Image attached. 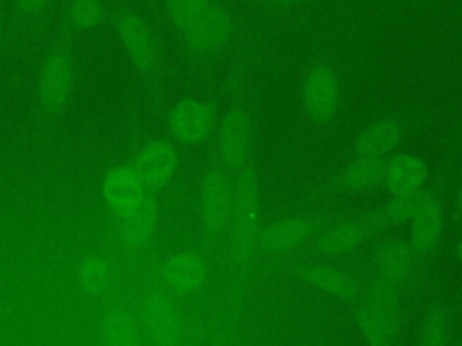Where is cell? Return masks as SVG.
I'll use <instances>...</instances> for the list:
<instances>
[{"instance_id":"12","label":"cell","mask_w":462,"mask_h":346,"mask_svg":"<svg viewBox=\"0 0 462 346\" xmlns=\"http://www.w3.org/2000/svg\"><path fill=\"white\" fill-rule=\"evenodd\" d=\"M119 238L130 249L148 243L157 223V207L152 196L141 195L130 207L119 213Z\"/></svg>"},{"instance_id":"19","label":"cell","mask_w":462,"mask_h":346,"mask_svg":"<svg viewBox=\"0 0 462 346\" xmlns=\"http://www.w3.org/2000/svg\"><path fill=\"white\" fill-rule=\"evenodd\" d=\"M105 198L116 211H125L143 195V184L134 169L116 168L105 178Z\"/></svg>"},{"instance_id":"21","label":"cell","mask_w":462,"mask_h":346,"mask_svg":"<svg viewBox=\"0 0 462 346\" xmlns=\"http://www.w3.org/2000/svg\"><path fill=\"white\" fill-rule=\"evenodd\" d=\"M386 162L383 157L357 155L343 171L341 182L352 191H368L383 184Z\"/></svg>"},{"instance_id":"6","label":"cell","mask_w":462,"mask_h":346,"mask_svg":"<svg viewBox=\"0 0 462 346\" xmlns=\"http://www.w3.org/2000/svg\"><path fill=\"white\" fill-rule=\"evenodd\" d=\"M247 114L240 106L226 112L218 128V153L229 169H242L249 157L251 132Z\"/></svg>"},{"instance_id":"11","label":"cell","mask_w":462,"mask_h":346,"mask_svg":"<svg viewBox=\"0 0 462 346\" xmlns=\"http://www.w3.org/2000/svg\"><path fill=\"white\" fill-rule=\"evenodd\" d=\"M294 274L318 292L341 301H354L361 292L359 283L348 272L330 265H301L294 270Z\"/></svg>"},{"instance_id":"13","label":"cell","mask_w":462,"mask_h":346,"mask_svg":"<svg viewBox=\"0 0 462 346\" xmlns=\"http://www.w3.org/2000/svg\"><path fill=\"white\" fill-rule=\"evenodd\" d=\"M316 222L307 216H289L269 223L260 232V243L273 252L292 250L303 245L316 231Z\"/></svg>"},{"instance_id":"33","label":"cell","mask_w":462,"mask_h":346,"mask_svg":"<svg viewBox=\"0 0 462 346\" xmlns=\"http://www.w3.org/2000/svg\"><path fill=\"white\" fill-rule=\"evenodd\" d=\"M455 254H457V260L462 263V240L458 241V245H457V250H455Z\"/></svg>"},{"instance_id":"31","label":"cell","mask_w":462,"mask_h":346,"mask_svg":"<svg viewBox=\"0 0 462 346\" xmlns=\"http://www.w3.org/2000/svg\"><path fill=\"white\" fill-rule=\"evenodd\" d=\"M269 5H276V7H287V5H294V4H301L305 0H263Z\"/></svg>"},{"instance_id":"27","label":"cell","mask_w":462,"mask_h":346,"mask_svg":"<svg viewBox=\"0 0 462 346\" xmlns=\"http://www.w3.org/2000/svg\"><path fill=\"white\" fill-rule=\"evenodd\" d=\"M105 18L101 0H69L67 22L76 29H94Z\"/></svg>"},{"instance_id":"32","label":"cell","mask_w":462,"mask_h":346,"mask_svg":"<svg viewBox=\"0 0 462 346\" xmlns=\"http://www.w3.org/2000/svg\"><path fill=\"white\" fill-rule=\"evenodd\" d=\"M455 209L457 213L462 216V182L458 186V191H457V198H455Z\"/></svg>"},{"instance_id":"28","label":"cell","mask_w":462,"mask_h":346,"mask_svg":"<svg viewBox=\"0 0 462 346\" xmlns=\"http://www.w3.org/2000/svg\"><path fill=\"white\" fill-rule=\"evenodd\" d=\"M211 0H164L170 20L179 31H184L208 5Z\"/></svg>"},{"instance_id":"17","label":"cell","mask_w":462,"mask_h":346,"mask_svg":"<svg viewBox=\"0 0 462 346\" xmlns=\"http://www.w3.org/2000/svg\"><path fill=\"white\" fill-rule=\"evenodd\" d=\"M401 139H402L401 124L392 119H381L365 126L357 133L354 141V151L356 155L383 157L388 151L395 150Z\"/></svg>"},{"instance_id":"8","label":"cell","mask_w":462,"mask_h":346,"mask_svg":"<svg viewBox=\"0 0 462 346\" xmlns=\"http://www.w3.org/2000/svg\"><path fill=\"white\" fill-rule=\"evenodd\" d=\"M173 137L182 144H199L213 130L215 112L197 99H184L173 106L168 119Z\"/></svg>"},{"instance_id":"26","label":"cell","mask_w":462,"mask_h":346,"mask_svg":"<svg viewBox=\"0 0 462 346\" xmlns=\"http://www.w3.org/2000/svg\"><path fill=\"white\" fill-rule=\"evenodd\" d=\"M449 335V317L440 303H433L424 317L419 330V341L424 346H444Z\"/></svg>"},{"instance_id":"7","label":"cell","mask_w":462,"mask_h":346,"mask_svg":"<svg viewBox=\"0 0 462 346\" xmlns=\"http://www.w3.org/2000/svg\"><path fill=\"white\" fill-rule=\"evenodd\" d=\"M143 323L150 339L159 346H171L180 339L179 310L162 292H150L143 299Z\"/></svg>"},{"instance_id":"22","label":"cell","mask_w":462,"mask_h":346,"mask_svg":"<svg viewBox=\"0 0 462 346\" xmlns=\"http://www.w3.org/2000/svg\"><path fill=\"white\" fill-rule=\"evenodd\" d=\"M356 326L370 346H388L397 337L401 321L390 319L365 305L356 315Z\"/></svg>"},{"instance_id":"14","label":"cell","mask_w":462,"mask_h":346,"mask_svg":"<svg viewBox=\"0 0 462 346\" xmlns=\"http://www.w3.org/2000/svg\"><path fill=\"white\" fill-rule=\"evenodd\" d=\"M426 178L428 168L420 157L399 153L386 162L383 184L390 195H402L422 189Z\"/></svg>"},{"instance_id":"23","label":"cell","mask_w":462,"mask_h":346,"mask_svg":"<svg viewBox=\"0 0 462 346\" xmlns=\"http://www.w3.org/2000/svg\"><path fill=\"white\" fill-rule=\"evenodd\" d=\"M430 193H424L422 189L413 193H402V195H392V198L375 209L370 216V222L375 227L390 225V223H402L410 222L413 214L419 211L422 202L428 198Z\"/></svg>"},{"instance_id":"18","label":"cell","mask_w":462,"mask_h":346,"mask_svg":"<svg viewBox=\"0 0 462 346\" xmlns=\"http://www.w3.org/2000/svg\"><path fill=\"white\" fill-rule=\"evenodd\" d=\"M374 261L381 278L399 285L411 270V247L402 240H384L375 249Z\"/></svg>"},{"instance_id":"4","label":"cell","mask_w":462,"mask_h":346,"mask_svg":"<svg viewBox=\"0 0 462 346\" xmlns=\"http://www.w3.org/2000/svg\"><path fill=\"white\" fill-rule=\"evenodd\" d=\"M72 61L65 49L58 47L45 58L38 77V97L47 112H60L72 92Z\"/></svg>"},{"instance_id":"5","label":"cell","mask_w":462,"mask_h":346,"mask_svg":"<svg viewBox=\"0 0 462 346\" xmlns=\"http://www.w3.org/2000/svg\"><path fill=\"white\" fill-rule=\"evenodd\" d=\"M116 29L134 65L150 74L157 67V45L148 23L137 13L123 11L116 18Z\"/></svg>"},{"instance_id":"15","label":"cell","mask_w":462,"mask_h":346,"mask_svg":"<svg viewBox=\"0 0 462 346\" xmlns=\"http://www.w3.org/2000/svg\"><path fill=\"white\" fill-rule=\"evenodd\" d=\"M162 276L166 285L175 292L191 294L200 290L206 283L208 269L199 254L177 252L164 263Z\"/></svg>"},{"instance_id":"9","label":"cell","mask_w":462,"mask_h":346,"mask_svg":"<svg viewBox=\"0 0 462 346\" xmlns=\"http://www.w3.org/2000/svg\"><path fill=\"white\" fill-rule=\"evenodd\" d=\"M229 180L220 169H211L204 175L200 184V216L204 229L209 234H217L229 214L231 207Z\"/></svg>"},{"instance_id":"3","label":"cell","mask_w":462,"mask_h":346,"mask_svg":"<svg viewBox=\"0 0 462 346\" xmlns=\"http://www.w3.org/2000/svg\"><path fill=\"white\" fill-rule=\"evenodd\" d=\"M301 103L309 119L318 124L328 123L339 103V85L334 70L325 65H314L301 85Z\"/></svg>"},{"instance_id":"1","label":"cell","mask_w":462,"mask_h":346,"mask_svg":"<svg viewBox=\"0 0 462 346\" xmlns=\"http://www.w3.org/2000/svg\"><path fill=\"white\" fill-rule=\"evenodd\" d=\"M233 204V250L235 256L244 260L254 241L258 227V189L251 168H242L236 180Z\"/></svg>"},{"instance_id":"25","label":"cell","mask_w":462,"mask_h":346,"mask_svg":"<svg viewBox=\"0 0 462 346\" xmlns=\"http://www.w3.org/2000/svg\"><path fill=\"white\" fill-rule=\"evenodd\" d=\"M366 306L390 319L401 321V296L397 283L388 281L381 276L379 279L372 281L366 290Z\"/></svg>"},{"instance_id":"20","label":"cell","mask_w":462,"mask_h":346,"mask_svg":"<svg viewBox=\"0 0 462 346\" xmlns=\"http://www.w3.org/2000/svg\"><path fill=\"white\" fill-rule=\"evenodd\" d=\"M366 227L359 222H343L327 229L316 241V250L323 256H339L350 252L365 240Z\"/></svg>"},{"instance_id":"10","label":"cell","mask_w":462,"mask_h":346,"mask_svg":"<svg viewBox=\"0 0 462 346\" xmlns=\"http://www.w3.org/2000/svg\"><path fill=\"white\" fill-rule=\"evenodd\" d=\"M177 150L166 141H155L146 144L135 157L134 171L139 177L143 187H162L177 169Z\"/></svg>"},{"instance_id":"2","label":"cell","mask_w":462,"mask_h":346,"mask_svg":"<svg viewBox=\"0 0 462 346\" xmlns=\"http://www.w3.org/2000/svg\"><path fill=\"white\" fill-rule=\"evenodd\" d=\"M235 31V18L222 4L209 2V5L180 31L184 41L195 52H213L224 47Z\"/></svg>"},{"instance_id":"34","label":"cell","mask_w":462,"mask_h":346,"mask_svg":"<svg viewBox=\"0 0 462 346\" xmlns=\"http://www.w3.org/2000/svg\"><path fill=\"white\" fill-rule=\"evenodd\" d=\"M0 43H2V20H0Z\"/></svg>"},{"instance_id":"24","label":"cell","mask_w":462,"mask_h":346,"mask_svg":"<svg viewBox=\"0 0 462 346\" xmlns=\"http://www.w3.org/2000/svg\"><path fill=\"white\" fill-rule=\"evenodd\" d=\"M103 341L110 346H134L137 342V326L132 314L125 308H112L103 319Z\"/></svg>"},{"instance_id":"29","label":"cell","mask_w":462,"mask_h":346,"mask_svg":"<svg viewBox=\"0 0 462 346\" xmlns=\"http://www.w3.org/2000/svg\"><path fill=\"white\" fill-rule=\"evenodd\" d=\"M79 281L87 292L99 294V292L106 290V287L110 283V269L103 260L90 258L83 263V267L79 270Z\"/></svg>"},{"instance_id":"30","label":"cell","mask_w":462,"mask_h":346,"mask_svg":"<svg viewBox=\"0 0 462 346\" xmlns=\"http://www.w3.org/2000/svg\"><path fill=\"white\" fill-rule=\"evenodd\" d=\"M51 0H14L16 9L23 14V16H38L45 11V7L49 5Z\"/></svg>"},{"instance_id":"16","label":"cell","mask_w":462,"mask_h":346,"mask_svg":"<svg viewBox=\"0 0 462 346\" xmlns=\"http://www.w3.org/2000/svg\"><path fill=\"white\" fill-rule=\"evenodd\" d=\"M411 229H410V247L417 254H426L430 252L440 234H442V225H444V211L439 200L431 195L422 202L419 211L413 214Z\"/></svg>"}]
</instances>
